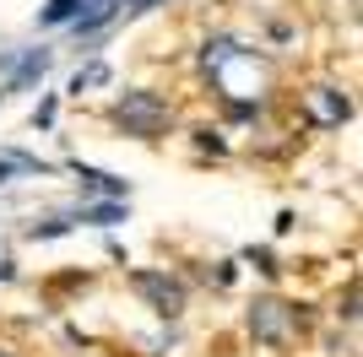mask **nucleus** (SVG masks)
<instances>
[{"mask_svg": "<svg viewBox=\"0 0 363 357\" xmlns=\"http://www.w3.org/2000/svg\"><path fill=\"white\" fill-rule=\"evenodd\" d=\"M130 287L147 298V309L157 314V319H179L184 303H190L184 282H179V276H168V271H130Z\"/></svg>", "mask_w": 363, "mask_h": 357, "instance_id": "3", "label": "nucleus"}, {"mask_svg": "<svg viewBox=\"0 0 363 357\" xmlns=\"http://www.w3.org/2000/svg\"><path fill=\"white\" fill-rule=\"evenodd\" d=\"M303 108H309V125H315V130H336V125L352 119V103L336 87H309L303 92Z\"/></svg>", "mask_w": 363, "mask_h": 357, "instance_id": "4", "label": "nucleus"}, {"mask_svg": "<svg viewBox=\"0 0 363 357\" xmlns=\"http://www.w3.org/2000/svg\"><path fill=\"white\" fill-rule=\"evenodd\" d=\"M71 227H76L71 217H49V222H33L28 238H60V233H71Z\"/></svg>", "mask_w": 363, "mask_h": 357, "instance_id": "9", "label": "nucleus"}, {"mask_svg": "<svg viewBox=\"0 0 363 357\" xmlns=\"http://www.w3.org/2000/svg\"><path fill=\"white\" fill-rule=\"evenodd\" d=\"M244 325H250V336H255L260 346L282 352V346H293V336H298V309L282 303V298H255Z\"/></svg>", "mask_w": 363, "mask_h": 357, "instance_id": "2", "label": "nucleus"}, {"mask_svg": "<svg viewBox=\"0 0 363 357\" xmlns=\"http://www.w3.org/2000/svg\"><path fill=\"white\" fill-rule=\"evenodd\" d=\"M108 81V65L104 60H92V65H82V71L71 76V92H82V87H104Z\"/></svg>", "mask_w": 363, "mask_h": 357, "instance_id": "8", "label": "nucleus"}, {"mask_svg": "<svg viewBox=\"0 0 363 357\" xmlns=\"http://www.w3.org/2000/svg\"><path fill=\"white\" fill-rule=\"evenodd\" d=\"M71 222H92V227H114L125 222V200H92V206H76Z\"/></svg>", "mask_w": 363, "mask_h": 357, "instance_id": "7", "label": "nucleus"}, {"mask_svg": "<svg viewBox=\"0 0 363 357\" xmlns=\"http://www.w3.org/2000/svg\"><path fill=\"white\" fill-rule=\"evenodd\" d=\"M196 147H201V152H217V157H223V141H217V130H196Z\"/></svg>", "mask_w": 363, "mask_h": 357, "instance_id": "11", "label": "nucleus"}, {"mask_svg": "<svg viewBox=\"0 0 363 357\" xmlns=\"http://www.w3.org/2000/svg\"><path fill=\"white\" fill-rule=\"evenodd\" d=\"M49 49H22V55H0V71H11L6 76V92H22L28 81H38V76L49 71Z\"/></svg>", "mask_w": 363, "mask_h": 357, "instance_id": "5", "label": "nucleus"}, {"mask_svg": "<svg viewBox=\"0 0 363 357\" xmlns=\"http://www.w3.org/2000/svg\"><path fill=\"white\" fill-rule=\"evenodd\" d=\"M108 125L125 130V135H136V141H157V135H168V125H174V103L152 87H130V92L114 98Z\"/></svg>", "mask_w": 363, "mask_h": 357, "instance_id": "1", "label": "nucleus"}, {"mask_svg": "<svg viewBox=\"0 0 363 357\" xmlns=\"http://www.w3.org/2000/svg\"><path fill=\"white\" fill-rule=\"evenodd\" d=\"M76 184H82L87 195H104V200H130V184L114 178V174H104V168H82L76 163Z\"/></svg>", "mask_w": 363, "mask_h": 357, "instance_id": "6", "label": "nucleus"}, {"mask_svg": "<svg viewBox=\"0 0 363 357\" xmlns=\"http://www.w3.org/2000/svg\"><path fill=\"white\" fill-rule=\"evenodd\" d=\"M0 357H16V352H11V346H0Z\"/></svg>", "mask_w": 363, "mask_h": 357, "instance_id": "13", "label": "nucleus"}, {"mask_svg": "<svg viewBox=\"0 0 363 357\" xmlns=\"http://www.w3.org/2000/svg\"><path fill=\"white\" fill-rule=\"evenodd\" d=\"M250 260H255L266 276H277V254H272V249H250Z\"/></svg>", "mask_w": 363, "mask_h": 357, "instance_id": "10", "label": "nucleus"}, {"mask_svg": "<svg viewBox=\"0 0 363 357\" xmlns=\"http://www.w3.org/2000/svg\"><path fill=\"white\" fill-rule=\"evenodd\" d=\"M212 282H217V287H233V266H228V260L212 271Z\"/></svg>", "mask_w": 363, "mask_h": 357, "instance_id": "12", "label": "nucleus"}]
</instances>
